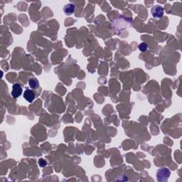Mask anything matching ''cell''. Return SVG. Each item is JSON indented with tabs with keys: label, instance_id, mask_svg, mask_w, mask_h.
<instances>
[{
	"label": "cell",
	"instance_id": "1",
	"mask_svg": "<svg viewBox=\"0 0 182 182\" xmlns=\"http://www.w3.org/2000/svg\"><path fill=\"white\" fill-rule=\"evenodd\" d=\"M171 175V172L167 168H162L157 171V179L158 181H167Z\"/></svg>",
	"mask_w": 182,
	"mask_h": 182
},
{
	"label": "cell",
	"instance_id": "2",
	"mask_svg": "<svg viewBox=\"0 0 182 182\" xmlns=\"http://www.w3.org/2000/svg\"><path fill=\"white\" fill-rule=\"evenodd\" d=\"M152 11V16H154V18L160 19V18L162 17L163 15H164V9L161 6L156 5V6H154V7H152V11Z\"/></svg>",
	"mask_w": 182,
	"mask_h": 182
},
{
	"label": "cell",
	"instance_id": "3",
	"mask_svg": "<svg viewBox=\"0 0 182 182\" xmlns=\"http://www.w3.org/2000/svg\"><path fill=\"white\" fill-rule=\"evenodd\" d=\"M22 93V88L19 83H15L12 86V90H11V95L14 98H17L20 96Z\"/></svg>",
	"mask_w": 182,
	"mask_h": 182
},
{
	"label": "cell",
	"instance_id": "4",
	"mask_svg": "<svg viewBox=\"0 0 182 182\" xmlns=\"http://www.w3.org/2000/svg\"><path fill=\"white\" fill-rule=\"evenodd\" d=\"M24 98L28 102H32L36 98V95L32 90L26 89L24 93Z\"/></svg>",
	"mask_w": 182,
	"mask_h": 182
},
{
	"label": "cell",
	"instance_id": "5",
	"mask_svg": "<svg viewBox=\"0 0 182 182\" xmlns=\"http://www.w3.org/2000/svg\"><path fill=\"white\" fill-rule=\"evenodd\" d=\"M75 9H76L75 4H71V3L66 4L63 7V11L66 15L67 16H70L71 15V14H73L74 13V11H75Z\"/></svg>",
	"mask_w": 182,
	"mask_h": 182
},
{
	"label": "cell",
	"instance_id": "6",
	"mask_svg": "<svg viewBox=\"0 0 182 182\" xmlns=\"http://www.w3.org/2000/svg\"><path fill=\"white\" fill-rule=\"evenodd\" d=\"M28 85L32 89H37L39 87V83L37 78H32L28 80Z\"/></svg>",
	"mask_w": 182,
	"mask_h": 182
},
{
	"label": "cell",
	"instance_id": "7",
	"mask_svg": "<svg viewBox=\"0 0 182 182\" xmlns=\"http://www.w3.org/2000/svg\"><path fill=\"white\" fill-rule=\"evenodd\" d=\"M138 49L140 51L145 52V51H147V50L148 49V46L147 44H146V43L142 42V43H141L140 45H139Z\"/></svg>",
	"mask_w": 182,
	"mask_h": 182
},
{
	"label": "cell",
	"instance_id": "8",
	"mask_svg": "<svg viewBox=\"0 0 182 182\" xmlns=\"http://www.w3.org/2000/svg\"><path fill=\"white\" fill-rule=\"evenodd\" d=\"M39 166L41 167H44L47 164L46 162L45 161L44 159H40L39 162Z\"/></svg>",
	"mask_w": 182,
	"mask_h": 182
}]
</instances>
